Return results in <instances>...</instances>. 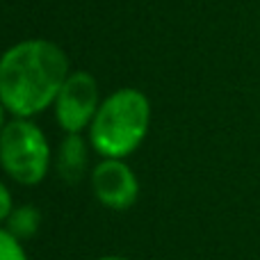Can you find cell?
I'll list each match as a JSON object with an SVG mask.
<instances>
[{
	"mask_svg": "<svg viewBox=\"0 0 260 260\" xmlns=\"http://www.w3.org/2000/svg\"><path fill=\"white\" fill-rule=\"evenodd\" d=\"M71 73L69 57L48 39H23L0 55V103L12 117L35 119L55 103Z\"/></svg>",
	"mask_w": 260,
	"mask_h": 260,
	"instance_id": "obj_1",
	"label": "cell"
},
{
	"mask_svg": "<svg viewBox=\"0 0 260 260\" xmlns=\"http://www.w3.org/2000/svg\"><path fill=\"white\" fill-rule=\"evenodd\" d=\"M151 128V101L142 89L121 87L101 101L87 130L91 148L101 157L126 160L144 144Z\"/></svg>",
	"mask_w": 260,
	"mask_h": 260,
	"instance_id": "obj_2",
	"label": "cell"
},
{
	"mask_svg": "<svg viewBox=\"0 0 260 260\" xmlns=\"http://www.w3.org/2000/svg\"><path fill=\"white\" fill-rule=\"evenodd\" d=\"M0 167L18 185L35 187L48 176L50 144L32 119L14 117L0 133Z\"/></svg>",
	"mask_w": 260,
	"mask_h": 260,
	"instance_id": "obj_3",
	"label": "cell"
},
{
	"mask_svg": "<svg viewBox=\"0 0 260 260\" xmlns=\"http://www.w3.org/2000/svg\"><path fill=\"white\" fill-rule=\"evenodd\" d=\"M101 101L96 78L87 71H71L53 103L55 121L64 135L85 133L99 112Z\"/></svg>",
	"mask_w": 260,
	"mask_h": 260,
	"instance_id": "obj_4",
	"label": "cell"
},
{
	"mask_svg": "<svg viewBox=\"0 0 260 260\" xmlns=\"http://www.w3.org/2000/svg\"><path fill=\"white\" fill-rule=\"evenodd\" d=\"M91 192L96 201L108 210H130L139 199V178L126 165V160H112L103 157L91 169Z\"/></svg>",
	"mask_w": 260,
	"mask_h": 260,
	"instance_id": "obj_5",
	"label": "cell"
},
{
	"mask_svg": "<svg viewBox=\"0 0 260 260\" xmlns=\"http://www.w3.org/2000/svg\"><path fill=\"white\" fill-rule=\"evenodd\" d=\"M89 139L85 135H64L62 144L57 148V157H55V169H57L59 178L64 183H78L87 171V162H89Z\"/></svg>",
	"mask_w": 260,
	"mask_h": 260,
	"instance_id": "obj_6",
	"label": "cell"
},
{
	"mask_svg": "<svg viewBox=\"0 0 260 260\" xmlns=\"http://www.w3.org/2000/svg\"><path fill=\"white\" fill-rule=\"evenodd\" d=\"M5 229L9 231V233H14L18 240H30L37 235V231L41 229V212L39 208L35 206H16L12 210V215H9L7 224H5Z\"/></svg>",
	"mask_w": 260,
	"mask_h": 260,
	"instance_id": "obj_7",
	"label": "cell"
},
{
	"mask_svg": "<svg viewBox=\"0 0 260 260\" xmlns=\"http://www.w3.org/2000/svg\"><path fill=\"white\" fill-rule=\"evenodd\" d=\"M0 260H30L23 247V240L9 233L5 226H0Z\"/></svg>",
	"mask_w": 260,
	"mask_h": 260,
	"instance_id": "obj_8",
	"label": "cell"
},
{
	"mask_svg": "<svg viewBox=\"0 0 260 260\" xmlns=\"http://www.w3.org/2000/svg\"><path fill=\"white\" fill-rule=\"evenodd\" d=\"M14 197H12V192H9V187L0 180V226L3 224H7V219H9V215H12V210H14Z\"/></svg>",
	"mask_w": 260,
	"mask_h": 260,
	"instance_id": "obj_9",
	"label": "cell"
},
{
	"mask_svg": "<svg viewBox=\"0 0 260 260\" xmlns=\"http://www.w3.org/2000/svg\"><path fill=\"white\" fill-rule=\"evenodd\" d=\"M7 110H5V105L3 103H0V133H3V128L5 126H7Z\"/></svg>",
	"mask_w": 260,
	"mask_h": 260,
	"instance_id": "obj_10",
	"label": "cell"
},
{
	"mask_svg": "<svg viewBox=\"0 0 260 260\" xmlns=\"http://www.w3.org/2000/svg\"><path fill=\"white\" fill-rule=\"evenodd\" d=\"M96 260H130V258H126V256H101Z\"/></svg>",
	"mask_w": 260,
	"mask_h": 260,
	"instance_id": "obj_11",
	"label": "cell"
}]
</instances>
